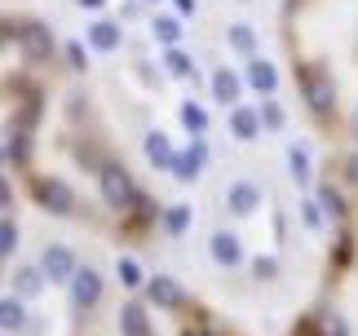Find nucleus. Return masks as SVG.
Wrapping results in <instances>:
<instances>
[{
  "instance_id": "f03ea898",
  "label": "nucleus",
  "mask_w": 358,
  "mask_h": 336,
  "mask_svg": "<svg viewBox=\"0 0 358 336\" xmlns=\"http://www.w3.org/2000/svg\"><path fill=\"white\" fill-rule=\"evenodd\" d=\"M102 257L80 230H22L13 265L0 284V336H93L106 318Z\"/></svg>"
},
{
  "instance_id": "6e6552de",
  "label": "nucleus",
  "mask_w": 358,
  "mask_h": 336,
  "mask_svg": "<svg viewBox=\"0 0 358 336\" xmlns=\"http://www.w3.org/2000/svg\"><path fill=\"white\" fill-rule=\"evenodd\" d=\"M0 5H18V0H0Z\"/></svg>"
},
{
  "instance_id": "20e7f679",
  "label": "nucleus",
  "mask_w": 358,
  "mask_h": 336,
  "mask_svg": "<svg viewBox=\"0 0 358 336\" xmlns=\"http://www.w3.org/2000/svg\"><path fill=\"white\" fill-rule=\"evenodd\" d=\"M327 226L319 279L279 336H358V155L327 168Z\"/></svg>"
},
{
  "instance_id": "423d86ee",
  "label": "nucleus",
  "mask_w": 358,
  "mask_h": 336,
  "mask_svg": "<svg viewBox=\"0 0 358 336\" xmlns=\"http://www.w3.org/2000/svg\"><path fill=\"white\" fill-rule=\"evenodd\" d=\"M120 336H243L182 288H150L124 314Z\"/></svg>"
},
{
  "instance_id": "39448f33",
  "label": "nucleus",
  "mask_w": 358,
  "mask_h": 336,
  "mask_svg": "<svg viewBox=\"0 0 358 336\" xmlns=\"http://www.w3.org/2000/svg\"><path fill=\"white\" fill-rule=\"evenodd\" d=\"M62 80L58 40L36 13L18 5H0V111H18L36 102L49 84Z\"/></svg>"
},
{
  "instance_id": "0eeeda50",
  "label": "nucleus",
  "mask_w": 358,
  "mask_h": 336,
  "mask_svg": "<svg viewBox=\"0 0 358 336\" xmlns=\"http://www.w3.org/2000/svg\"><path fill=\"white\" fill-rule=\"evenodd\" d=\"M22 230H27L22 226V195L13 186L9 168L0 164V284H5V274L13 265V252L22 244Z\"/></svg>"
},
{
  "instance_id": "f257e3e1",
  "label": "nucleus",
  "mask_w": 358,
  "mask_h": 336,
  "mask_svg": "<svg viewBox=\"0 0 358 336\" xmlns=\"http://www.w3.org/2000/svg\"><path fill=\"white\" fill-rule=\"evenodd\" d=\"M5 168L22 204L40 208L53 226L115 244L150 239V190L124 160L93 97L66 76L13 115Z\"/></svg>"
},
{
  "instance_id": "7ed1b4c3",
  "label": "nucleus",
  "mask_w": 358,
  "mask_h": 336,
  "mask_svg": "<svg viewBox=\"0 0 358 336\" xmlns=\"http://www.w3.org/2000/svg\"><path fill=\"white\" fill-rule=\"evenodd\" d=\"M279 49L306 120L358 155V0H279Z\"/></svg>"
}]
</instances>
